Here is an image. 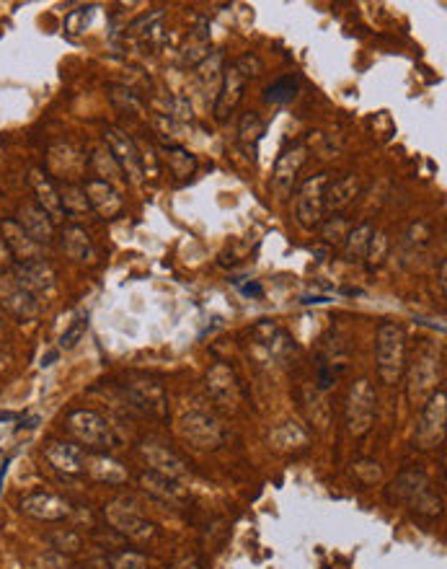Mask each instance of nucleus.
Wrapping results in <instances>:
<instances>
[{"instance_id": "obj_1", "label": "nucleus", "mask_w": 447, "mask_h": 569, "mask_svg": "<svg viewBox=\"0 0 447 569\" xmlns=\"http://www.w3.org/2000/svg\"><path fill=\"white\" fill-rule=\"evenodd\" d=\"M262 70H264L262 60L256 57V55H251V52L244 55V57H238L235 62H230V65L223 70L220 93H217V101H215V119H217V122H225L228 114L241 104L246 80L259 75Z\"/></svg>"}, {"instance_id": "obj_2", "label": "nucleus", "mask_w": 447, "mask_h": 569, "mask_svg": "<svg viewBox=\"0 0 447 569\" xmlns=\"http://www.w3.org/2000/svg\"><path fill=\"white\" fill-rule=\"evenodd\" d=\"M390 500H401L406 502L411 510L421 512V515H429L435 518L442 512V500H439L429 479L421 471H408L401 473L399 479L393 481V489H390Z\"/></svg>"}, {"instance_id": "obj_3", "label": "nucleus", "mask_w": 447, "mask_h": 569, "mask_svg": "<svg viewBox=\"0 0 447 569\" xmlns=\"http://www.w3.org/2000/svg\"><path fill=\"white\" fill-rule=\"evenodd\" d=\"M375 354H378V370L380 378L393 386L399 383L403 373V360H406V334L399 324H383L375 342Z\"/></svg>"}, {"instance_id": "obj_4", "label": "nucleus", "mask_w": 447, "mask_h": 569, "mask_svg": "<svg viewBox=\"0 0 447 569\" xmlns=\"http://www.w3.org/2000/svg\"><path fill=\"white\" fill-rule=\"evenodd\" d=\"M68 430L88 448H114L117 435L101 414L91 409H75L68 414Z\"/></svg>"}, {"instance_id": "obj_5", "label": "nucleus", "mask_w": 447, "mask_h": 569, "mask_svg": "<svg viewBox=\"0 0 447 569\" xmlns=\"http://www.w3.org/2000/svg\"><path fill=\"white\" fill-rule=\"evenodd\" d=\"M104 135H107V138H104L107 140V150L111 153V158L117 161L119 171H122L132 184H140L143 177H145V161L140 156L135 140L129 138V135H125L122 129H114V127H109Z\"/></svg>"}, {"instance_id": "obj_6", "label": "nucleus", "mask_w": 447, "mask_h": 569, "mask_svg": "<svg viewBox=\"0 0 447 569\" xmlns=\"http://www.w3.org/2000/svg\"><path fill=\"white\" fill-rule=\"evenodd\" d=\"M305 158H308V147L300 145V143H295L292 147H287V150L280 153L277 163H274V174H272V189L280 199H287V197L292 195V187H295V181H298V174H300Z\"/></svg>"}, {"instance_id": "obj_7", "label": "nucleus", "mask_w": 447, "mask_h": 569, "mask_svg": "<svg viewBox=\"0 0 447 569\" xmlns=\"http://www.w3.org/2000/svg\"><path fill=\"white\" fill-rule=\"evenodd\" d=\"M329 184V174H318V177L308 179L300 189V197H298V223H300L305 231H313V228L321 226L323 220V189Z\"/></svg>"}, {"instance_id": "obj_8", "label": "nucleus", "mask_w": 447, "mask_h": 569, "mask_svg": "<svg viewBox=\"0 0 447 569\" xmlns=\"http://www.w3.org/2000/svg\"><path fill=\"white\" fill-rule=\"evenodd\" d=\"M375 417V393L367 381H357L347 399V424L354 435H365Z\"/></svg>"}, {"instance_id": "obj_9", "label": "nucleus", "mask_w": 447, "mask_h": 569, "mask_svg": "<svg viewBox=\"0 0 447 569\" xmlns=\"http://www.w3.org/2000/svg\"><path fill=\"white\" fill-rule=\"evenodd\" d=\"M13 280L34 298L52 295L55 290V272L44 259H29V262H16L13 264Z\"/></svg>"}, {"instance_id": "obj_10", "label": "nucleus", "mask_w": 447, "mask_h": 569, "mask_svg": "<svg viewBox=\"0 0 447 569\" xmlns=\"http://www.w3.org/2000/svg\"><path fill=\"white\" fill-rule=\"evenodd\" d=\"M127 393L129 399L135 401V406H140L145 414L156 417V419H163L168 414V396H165L163 386L153 378H145L140 375L137 381H129L127 383Z\"/></svg>"}, {"instance_id": "obj_11", "label": "nucleus", "mask_w": 447, "mask_h": 569, "mask_svg": "<svg viewBox=\"0 0 447 569\" xmlns=\"http://www.w3.org/2000/svg\"><path fill=\"white\" fill-rule=\"evenodd\" d=\"M0 305L21 321H29L39 314V300L29 295L13 277L0 272Z\"/></svg>"}, {"instance_id": "obj_12", "label": "nucleus", "mask_w": 447, "mask_h": 569, "mask_svg": "<svg viewBox=\"0 0 447 569\" xmlns=\"http://www.w3.org/2000/svg\"><path fill=\"white\" fill-rule=\"evenodd\" d=\"M445 391L432 393L427 409H424V417L419 422L417 430V440L421 448H435L437 442H442V435H445Z\"/></svg>"}, {"instance_id": "obj_13", "label": "nucleus", "mask_w": 447, "mask_h": 569, "mask_svg": "<svg viewBox=\"0 0 447 569\" xmlns=\"http://www.w3.org/2000/svg\"><path fill=\"white\" fill-rule=\"evenodd\" d=\"M16 223H19V228L34 244L49 246L52 238H55V223H52V217H49L39 205L24 202V205L16 210Z\"/></svg>"}, {"instance_id": "obj_14", "label": "nucleus", "mask_w": 447, "mask_h": 569, "mask_svg": "<svg viewBox=\"0 0 447 569\" xmlns=\"http://www.w3.org/2000/svg\"><path fill=\"white\" fill-rule=\"evenodd\" d=\"M21 512H26L31 518L44 523H57L65 521L70 515V505L57 494H49V491H34L29 497L21 500Z\"/></svg>"}, {"instance_id": "obj_15", "label": "nucleus", "mask_w": 447, "mask_h": 569, "mask_svg": "<svg viewBox=\"0 0 447 569\" xmlns=\"http://www.w3.org/2000/svg\"><path fill=\"white\" fill-rule=\"evenodd\" d=\"M181 435L189 442H194L197 448H215L223 432L215 417H210L207 412H192L181 419Z\"/></svg>"}, {"instance_id": "obj_16", "label": "nucleus", "mask_w": 447, "mask_h": 569, "mask_svg": "<svg viewBox=\"0 0 447 569\" xmlns=\"http://www.w3.org/2000/svg\"><path fill=\"white\" fill-rule=\"evenodd\" d=\"M83 189H86L91 210H96L101 217L111 220V217H117L119 213H122L125 202H122V197H119L117 189L111 187V181H104V179H98V177L88 179L86 184H83Z\"/></svg>"}, {"instance_id": "obj_17", "label": "nucleus", "mask_w": 447, "mask_h": 569, "mask_svg": "<svg viewBox=\"0 0 447 569\" xmlns=\"http://www.w3.org/2000/svg\"><path fill=\"white\" fill-rule=\"evenodd\" d=\"M109 521H111V525H114L119 533H125V536H129V539L145 541V539H153V536H156V525L147 523L137 510L127 507L125 502H114V505L109 507Z\"/></svg>"}, {"instance_id": "obj_18", "label": "nucleus", "mask_w": 447, "mask_h": 569, "mask_svg": "<svg viewBox=\"0 0 447 569\" xmlns=\"http://www.w3.org/2000/svg\"><path fill=\"white\" fill-rule=\"evenodd\" d=\"M44 458H47L57 471H65V473L86 471V453H83V448L73 445V442L49 440L47 445H44Z\"/></svg>"}, {"instance_id": "obj_19", "label": "nucleus", "mask_w": 447, "mask_h": 569, "mask_svg": "<svg viewBox=\"0 0 447 569\" xmlns=\"http://www.w3.org/2000/svg\"><path fill=\"white\" fill-rule=\"evenodd\" d=\"M143 455H145L147 466L153 469V471L158 473H165V476H171V479H176V476H184V461L176 455V453H171L165 445H161V442L156 440H145L143 442Z\"/></svg>"}, {"instance_id": "obj_20", "label": "nucleus", "mask_w": 447, "mask_h": 569, "mask_svg": "<svg viewBox=\"0 0 447 569\" xmlns=\"http://www.w3.org/2000/svg\"><path fill=\"white\" fill-rule=\"evenodd\" d=\"M29 181L31 187H34V192H37L39 207L52 217V223H55V220H62L65 213H62V202H60V192L57 187H55V181H52L42 168H34V171H31Z\"/></svg>"}, {"instance_id": "obj_21", "label": "nucleus", "mask_w": 447, "mask_h": 569, "mask_svg": "<svg viewBox=\"0 0 447 569\" xmlns=\"http://www.w3.org/2000/svg\"><path fill=\"white\" fill-rule=\"evenodd\" d=\"M357 195H360V179L357 177L336 179L334 184H326V189H323V210L341 213L344 207L354 202Z\"/></svg>"}, {"instance_id": "obj_22", "label": "nucleus", "mask_w": 447, "mask_h": 569, "mask_svg": "<svg viewBox=\"0 0 447 569\" xmlns=\"http://www.w3.org/2000/svg\"><path fill=\"white\" fill-rule=\"evenodd\" d=\"M3 241H6V246L10 249V254H13L16 262L42 259V254H39L42 246L34 244V241H31V238L21 231L16 220H6V223H3Z\"/></svg>"}, {"instance_id": "obj_23", "label": "nucleus", "mask_w": 447, "mask_h": 569, "mask_svg": "<svg viewBox=\"0 0 447 569\" xmlns=\"http://www.w3.org/2000/svg\"><path fill=\"white\" fill-rule=\"evenodd\" d=\"M62 249L70 259L75 262H93L96 259V249L93 241L80 226H65L62 228Z\"/></svg>"}, {"instance_id": "obj_24", "label": "nucleus", "mask_w": 447, "mask_h": 569, "mask_svg": "<svg viewBox=\"0 0 447 569\" xmlns=\"http://www.w3.org/2000/svg\"><path fill=\"white\" fill-rule=\"evenodd\" d=\"M435 383H437V370H435V357H424L417 363L414 375H411V399L414 401H424L427 396L435 393Z\"/></svg>"}, {"instance_id": "obj_25", "label": "nucleus", "mask_w": 447, "mask_h": 569, "mask_svg": "<svg viewBox=\"0 0 447 569\" xmlns=\"http://www.w3.org/2000/svg\"><path fill=\"white\" fill-rule=\"evenodd\" d=\"M264 132H266V125L264 119L256 114V111H248L241 117V125H238V140H241V147H244L248 158H256V150H259V143H262Z\"/></svg>"}, {"instance_id": "obj_26", "label": "nucleus", "mask_w": 447, "mask_h": 569, "mask_svg": "<svg viewBox=\"0 0 447 569\" xmlns=\"http://www.w3.org/2000/svg\"><path fill=\"white\" fill-rule=\"evenodd\" d=\"M60 192V202H62V213L68 217H75L78 220L80 215H86L91 205H88V197H86V189L80 184H70L65 181L62 187H57Z\"/></svg>"}, {"instance_id": "obj_27", "label": "nucleus", "mask_w": 447, "mask_h": 569, "mask_svg": "<svg viewBox=\"0 0 447 569\" xmlns=\"http://www.w3.org/2000/svg\"><path fill=\"white\" fill-rule=\"evenodd\" d=\"M298 93H300L298 78H295V75H282V78H277L274 83H269V86L264 89V101H266V104H274V107H284V104L295 101Z\"/></svg>"}, {"instance_id": "obj_28", "label": "nucleus", "mask_w": 447, "mask_h": 569, "mask_svg": "<svg viewBox=\"0 0 447 569\" xmlns=\"http://www.w3.org/2000/svg\"><path fill=\"white\" fill-rule=\"evenodd\" d=\"M143 487H145L150 494H156V497H161V500H168V502H176L184 497V491H181V487L176 484L171 476H165V473H158V471H150V473H143Z\"/></svg>"}, {"instance_id": "obj_29", "label": "nucleus", "mask_w": 447, "mask_h": 569, "mask_svg": "<svg viewBox=\"0 0 447 569\" xmlns=\"http://www.w3.org/2000/svg\"><path fill=\"white\" fill-rule=\"evenodd\" d=\"M86 469L93 473L98 481H107V484H122V481H127L125 469H122L117 461L107 458V455H93V458L86 455Z\"/></svg>"}, {"instance_id": "obj_30", "label": "nucleus", "mask_w": 447, "mask_h": 569, "mask_svg": "<svg viewBox=\"0 0 447 569\" xmlns=\"http://www.w3.org/2000/svg\"><path fill=\"white\" fill-rule=\"evenodd\" d=\"M372 236H375V231H372L370 223L354 228L349 236H347V249H344L347 259H349V262H362L365 254H367V246H370V238Z\"/></svg>"}, {"instance_id": "obj_31", "label": "nucleus", "mask_w": 447, "mask_h": 569, "mask_svg": "<svg viewBox=\"0 0 447 569\" xmlns=\"http://www.w3.org/2000/svg\"><path fill=\"white\" fill-rule=\"evenodd\" d=\"M207 49H210V34H207L204 21H202L199 29L189 37V44H186L184 55H181V62H184V65H197L199 60L207 57Z\"/></svg>"}, {"instance_id": "obj_32", "label": "nucleus", "mask_w": 447, "mask_h": 569, "mask_svg": "<svg viewBox=\"0 0 447 569\" xmlns=\"http://www.w3.org/2000/svg\"><path fill=\"white\" fill-rule=\"evenodd\" d=\"M86 329H88V316H75V321L62 332V336H60V350H73V347H78L80 339L86 336Z\"/></svg>"}, {"instance_id": "obj_33", "label": "nucleus", "mask_w": 447, "mask_h": 569, "mask_svg": "<svg viewBox=\"0 0 447 569\" xmlns=\"http://www.w3.org/2000/svg\"><path fill=\"white\" fill-rule=\"evenodd\" d=\"M49 543H52L60 554H65V551H68V554H75V551L80 549V536L73 533V530H62V533H52V536H49Z\"/></svg>"}, {"instance_id": "obj_34", "label": "nucleus", "mask_w": 447, "mask_h": 569, "mask_svg": "<svg viewBox=\"0 0 447 569\" xmlns=\"http://www.w3.org/2000/svg\"><path fill=\"white\" fill-rule=\"evenodd\" d=\"M111 569H147V561L145 557H140L135 551H127V554H119Z\"/></svg>"}, {"instance_id": "obj_35", "label": "nucleus", "mask_w": 447, "mask_h": 569, "mask_svg": "<svg viewBox=\"0 0 447 569\" xmlns=\"http://www.w3.org/2000/svg\"><path fill=\"white\" fill-rule=\"evenodd\" d=\"M13 264H16V259H13L10 249L6 246V241L0 238V272H8V269H13Z\"/></svg>"}, {"instance_id": "obj_36", "label": "nucleus", "mask_w": 447, "mask_h": 569, "mask_svg": "<svg viewBox=\"0 0 447 569\" xmlns=\"http://www.w3.org/2000/svg\"><path fill=\"white\" fill-rule=\"evenodd\" d=\"M331 383H334V375H331V370L326 365H321V368H318V388L326 391V388H331Z\"/></svg>"}, {"instance_id": "obj_37", "label": "nucleus", "mask_w": 447, "mask_h": 569, "mask_svg": "<svg viewBox=\"0 0 447 569\" xmlns=\"http://www.w3.org/2000/svg\"><path fill=\"white\" fill-rule=\"evenodd\" d=\"M241 293L248 295V298H262L264 287H262V282H246V284H241Z\"/></svg>"}, {"instance_id": "obj_38", "label": "nucleus", "mask_w": 447, "mask_h": 569, "mask_svg": "<svg viewBox=\"0 0 447 569\" xmlns=\"http://www.w3.org/2000/svg\"><path fill=\"white\" fill-rule=\"evenodd\" d=\"M334 298L331 295H305V298H300L302 305H323V303H331Z\"/></svg>"}, {"instance_id": "obj_39", "label": "nucleus", "mask_w": 447, "mask_h": 569, "mask_svg": "<svg viewBox=\"0 0 447 569\" xmlns=\"http://www.w3.org/2000/svg\"><path fill=\"white\" fill-rule=\"evenodd\" d=\"M37 424H39V417H37V414H34V417H29V419H21V424H16V430H34V427H37Z\"/></svg>"}, {"instance_id": "obj_40", "label": "nucleus", "mask_w": 447, "mask_h": 569, "mask_svg": "<svg viewBox=\"0 0 447 569\" xmlns=\"http://www.w3.org/2000/svg\"><path fill=\"white\" fill-rule=\"evenodd\" d=\"M60 357V350H52V352H47L44 357H42V368H49V365H55V360Z\"/></svg>"}, {"instance_id": "obj_41", "label": "nucleus", "mask_w": 447, "mask_h": 569, "mask_svg": "<svg viewBox=\"0 0 447 569\" xmlns=\"http://www.w3.org/2000/svg\"><path fill=\"white\" fill-rule=\"evenodd\" d=\"M16 417H19L16 412H0V422H13Z\"/></svg>"}, {"instance_id": "obj_42", "label": "nucleus", "mask_w": 447, "mask_h": 569, "mask_svg": "<svg viewBox=\"0 0 447 569\" xmlns=\"http://www.w3.org/2000/svg\"><path fill=\"white\" fill-rule=\"evenodd\" d=\"M439 287L445 293V262H439Z\"/></svg>"}, {"instance_id": "obj_43", "label": "nucleus", "mask_w": 447, "mask_h": 569, "mask_svg": "<svg viewBox=\"0 0 447 569\" xmlns=\"http://www.w3.org/2000/svg\"><path fill=\"white\" fill-rule=\"evenodd\" d=\"M3 461H6V458H3V451H0V463H3Z\"/></svg>"}]
</instances>
